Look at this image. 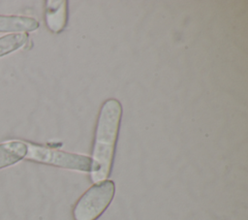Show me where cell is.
I'll return each instance as SVG.
<instances>
[{
	"label": "cell",
	"instance_id": "1",
	"mask_svg": "<svg viewBox=\"0 0 248 220\" xmlns=\"http://www.w3.org/2000/svg\"><path fill=\"white\" fill-rule=\"evenodd\" d=\"M122 117V106L116 99L106 100L99 111L92 147V171L90 179L93 183L106 180L110 174L115 146Z\"/></svg>",
	"mask_w": 248,
	"mask_h": 220
},
{
	"label": "cell",
	"instance_id": "2",
	"mask_svg": "<svg viewBox=\"0 0 248 220\" xmlns=\"http://www.w3.org/2000/svg\"><path fill=\"white\" fill-rule=\"evenodd\" d=\"M115 194V184L110 179L95 183L85 191L73 208L74 220H97L108 207Z\"/></svg>",
	"mask_w": 248,
	"mask_h": 220
},
{
	"label": "cell",
	"instance_id": "3",
	"mask_svg": "<svg viewBox=\"0 0 248 220\" xmlns=\"http://www.w3.org/2000/svg\"><path fill=\"white\" fill-rule=\"evenodd\" d=\"M25 142L27 152L24 159L28 161L84 173H91L92 171V160L89 156L70 153L32 142Z\"/></svg>",
	"mask_w": 248,
	"mask_h": 220
},
{
	"label": "cell",
	"instance_id": "4",
	"mask_svg": "<svg viewBox=\"0 0 248 220\" xmlns=\"http://www.w3.org/2000/svg\"><path fill=\"white\" fill-rule=\"evenodd\" d=\"M68 19V2L66 0H47L45 9V20L47 28L59 33L66 26Z\"/></svg>",
	"mask_w": 248,
	"mask_h": 220
},
{
	"label": "cell",
	"instance_id": "5",
	"mask_svg": "<svg viewBox=\"0 0 248 220\" xmlns=\"http://www.w3.org/2000/svg\"><path fill=\"white\" fill-rule=\"evenodd\" d=\"M39 26L38 20L30 16L0 15V32H8L10 34L27 33L37 30Z\"/></svg>",
	"mask_w": 248,
	"mask_h": 220
},
{
	"label": "cell",
	"instance_id": "6",
	"mask_svg": "<svg viewBox=\"0 0 248 220\" xmlns=\"http://www.w3.org/2000/svg\"><path fill=\"white\" fill-rule=\"evenodd\" d=\"M27 152L26 142L11 140L0 143V169L12 166L24 159Z\"/></svg>",
	"mask_w": 248,
	"mask_h": 220
},
{
	"label": "cell",
	"instance_id": "7",
	"mask_svg": "<svg viewBox=\"0 0 248 220\" xmlns=\"http://www.w3.org/2000/svg\"><path fill=\"white\" fill-rule=\"evenodd\" d=\"M27 41V33L8 34L0 37V57L22 47Z\"/></svg>",
	"mask_w": 248,
	"mask_h": 220
}]
</instances>
